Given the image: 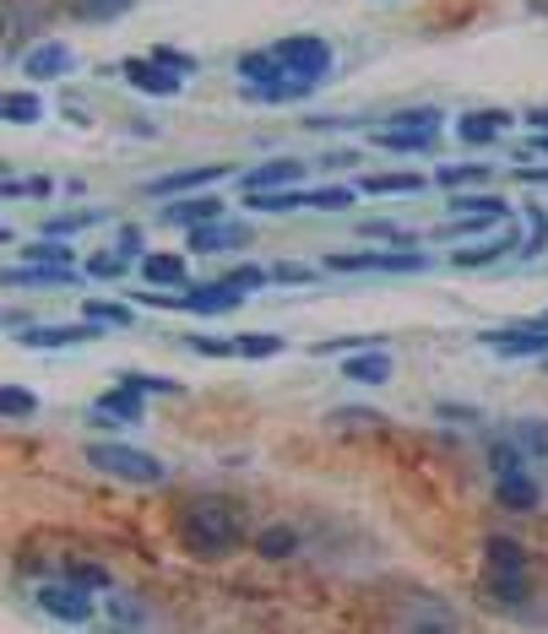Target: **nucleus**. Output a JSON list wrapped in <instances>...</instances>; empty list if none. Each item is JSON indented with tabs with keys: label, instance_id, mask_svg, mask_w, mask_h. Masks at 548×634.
<instances>
[{
	"label": "nucleus",
	"instance_id": "f257e3e1",
	"mask_svg": "<svg viewBox=\"0 0 548 634\" xmlns=\"http://www.w3.org/2000/svg\"><path fill=\"white\" fill-rule=\"evenodd\" d=\"M185 542L202 559H223L239 542V509L223 505V499H196L185 509Z\"/></svg>",
	"mask_w": 548,
	"mask_h": 634
},
{
	"label": "nucleus",
	"instance_id": "f03ea898",
	"mask_svg": "<svg viewBox=\"0 0 548 634\" xmlns=\"http://www.w3.org/2000/svg\"><path fill=\"white\" fill-rule=\"evenodd\" d=\"M87 466L120 477V483H137V488H158L169 477V466L147 450H131V444H87Z\"/></svg>",
	"mask_w": 548,
	"mask_h": 634
},
{
	"label": "nucleus",
	"instance_id": "7ed1b4c3",
	"mask_svg": "<svg viewBox=\"0 0 548 634\" xmlns=\"http://www.w3.org/2000/svg\"><path fill=\"white\" fill-rule=\"evenodd\" d=\"M141 304H158V310H196V315H223V310H239L245 304V288L239 282H202V288H185V293H137Z\"/></svg>",
	"mask_w": 548,
	"mask_h": 634
},
{
	"label": "nucleus",
	"instance_id": "20e7f679",
	"mask_svg": "<svg viewBox=\"0 0 548 634\" xmlns=\"http://www.w3.org/2000/svg\"><path fill=\"white\" fill-rule=\"evenodd\" d=\"M272 55L282 61L288 76H304V82H326V71H332V44H326V39H315V33L277 39Z\"/></svg>",
	"mask_w": 548,
	"mask_h": 634
},
{
	"label": "nucleus",
	"instance_id": "39448f33",
	"mask_svg": "<svg viewBox=\"0 0 548 634\" xmlns=\"http://www.w3.org/2000/svg\"><path fill=\"white\" fill-rule=\"evenodd\" d=\"M39 608L50 619H61V624H87L93 619V597H87L82 580H50V585H39Z\"/></svg>",
	"mask_w": 548,
	"mask_h": 634
},
{
	"label": "nucleus",
	"instance_id": "423d86ee",
	"mask_svg": "<svg viewBox=\"0 0 548 634\" xmlns=\"http://www.w3.org/2000/svg\"><path fill=\"white\" fill-rule=\"evenodd\" d=\"M326 266L332 271H423L429 266V255H412V250H347V255H326Z\"/></svg>",
	"mask_w": 548,
	"mask_h": 634
},
{
	"label": "nucleus",
	"instance_id": "0eeeda50",
	"mask_svg": "<svg viewBox=\"0 0 548 634\" xmlns=\"http://www.w3.org/2000/svg\"><path fill=\"white\" fill-rule=\"evenodd\" d=\"M494 353H505V358H538V353H548V320H538V325H511V331H488L483 336Z\"/></svg>",
	"mask_w": 548,
	"mask_h": 634
},
{
	"label": "nucleus",
	"instance_id": "6e6552de",
	"mask_svg": "<svg viewBox=\"0 0 548 634\" xmlns=\"http://www.w3.org/2000/svg\"><path fill=\"white\" fill-rule=\"evenodd\" d=\"M494 499H499V509H511V515H533L538 509V483L516 466V472L494 477Z\"/></svg>",
	"mask_w": 548,
	"mask_h": 634
},
{
	"label": "nucleus",
	"instance_id": "1a4fd4ad",
	"mask_svg": "<svg viewBox=\"0 0 548 634\" xmlns=\"http://www.w3.org/2000/svg\"><path fill=\"white\" fill-rule=\"evenodd\" d=\"M126 82L137 93H158V98H174L180 93V71H169L163 61H126Z\"/></svg>",
	"mask_w": 548,
	"mask_h": 634
},
{
	"label": "nucleus",
	"instance_id": "9d476101",
	"mask_svg": "<svg viewBox=\"0 0 548 634\" xmlns=\"http://www.w3.org/2000/svg\"><path fill=\"white\" fill-rule=\"evenodd\" d=\"M163 217H169V223H174V228H202V223H217V217H223V201H217V195H185V201H169V206H163Z\"/></svg>",
	"mask_w": 548,
	"mask_h": 634
},
{
	"label": "nucleus",
	"instance_id": "9b49d317",
	"mask_svg": "<svg viewBox=\"0 0 548 634\" xmlns=\"http://www.w3.org/2000/svg\"><path fill=\"white\" fill-rule=\"evenodd\" d=\"M93 336H104V320H82V325H39V331H28L22 342H28V347H76V342H93Z\"/></svg>",
	"mask_w": 548,
	"mask_h": 634
},
{
	"label": "nucleus",
	"instance_id": "f8f14e48",
	"mask_svg": "<svg viewBox=\"0 0 548 634\" xmlns=\"http://www.w3.org/2000/svg\"><path fill=\"white\" fill-rule=\"evenodd\" d=\"M250 234H245V223H202V228H191V250L196 255H217V250H234V245H245Z\"/></svg>",
	"mask_w": 548,
	"mask_h": 634
},
{
	"label": "nucleus",
	"instance_id": "ddd939ff",
	"mask_svg": "<svg viewBox=\"0 0 548 634\" xmlns=\"http://www.w3.org/2000/svg\"><path fill=\"white\" fill-rule=\"evenodd\" d=\"M228 174V163H202V169H180V174H163V180H152L147 191L152 195H185V191H202L212 180H223Z\"/></svg>",
	"mask_w": 548,
	"mask_h": 634
},
{
	"label": "nucleus",
	"instance_id": "4468645a",
	"mask_svg": "<svg viewBox=\"0 0 548 634\" xmlns=\"http://www.w3.org/2000/svg\"><path fill=\"white\" fill-rule=\"evenodd\" d=\"M343 380L386 385V380H391V358H386V347H364V353H353V358L343 364Z\"/></svg>",
	"mask_w": 548,
	"mask_h": 634
},
{
	"label": "nucleus",
	"instance_id": "2eb2a0df",
	"mask_svg": "<svg viewBox=\"0 0 548 634\" xmlns=\"http://www.w3.org/2000/svg\"><path fill=\"white\" fill-rule=\"evenodd\" d=\"M185 255H141V282H158V288H185Z\"/></svg>",
	"mask_w": 548,
	"mask_h": 634
},
{
	"label": "nucleus",
	"instance_id": "dca6fc26",
	"mask_svg": "<svg viewBox=\"0 0 548 634\" xmlns=\"http://www.w3.org/2000/svg\"><path fill=\"white\" fill-rule=\"evenodd\" d=\"M299 174H304V163H293V158H277V163H261L256 174H245V191H288Z\"/></svg>",
	"mask_w": 548,
	"mask_h": 634
},
{
	"label": "nucleus",
	"instance_id": "f3484780",
	"mask_svg": "<svg viewBox=\"0 0 548 634\" xmlns=\"http://www.w3.org/2000/svg\"><path fill=\"white\" fill-rule=\"evenodd\" d=\"M505 126H511V115H505V109H473V115H462L456 136H462V141H473V147H483V141H494Z\"/></svg>",
	"mask_w": 548,
	"mask_h": 634
},
{
	"label": "nucleus",
	"instance_id": "a211bd4d",
	"mask_svg": "<svg viewBox=\"0 0 548 634\" xmlns=\"http://www.w3.org/2000/svg\"><path fill=\"white\" fill-rule=\"evenodd\" d=\"M93 418H120V423H141V390H131V385H120V390L98 396Z\"/></svg>",
	"mask_w": 548,
	"mask_h": 634
},
{
	"label": "nucleus",
	"instance_id": "6ab92c4d",
	"mask_svg": "<svg viewBox=\"0 0 548 634\" xmlns=\"http://www.w3.org/2000/svg\"><path fill=\"white\" fill-rule=\"evenodd\" d=\"M483 554H488V574H527V554L511 537H488Z\"/></svg>",
	"mask_w": 548,
	"mask_h": 634
},
{
	"label": "nucleus",
	"instance_id": "aec40b11",
	"mask_svg": "<svg viewBox=\"0 0 548 634\" xmlns=\"http://www.w3.org/2000/svg\"><path fill=\"white\" fill-rule=\"evenodd\" d=\"M386 152H429L434 147V130H418V126H391V130H380L375 136Z\"/></svg>",
	"mask_w": 548,
	"mask_h": 634
},
{
	"label": "nucleus",
	"instance_id": "412c9836",
	"mask_svg": "<svg viewBox=\"0 0 548 634\" xmlns=\"http://www.w3.org/2000/svg\"><path fill=\"white\" fill-rule=\"evenodd\" d=\"M22 71H28V76H39V82H44V76H61V71H71V50H66V44H39V50L28 55Z\"/></svg>",
	"mask_w": 548,
	"mask_h": 634
},
{
	"label": "nucleus",
	"instance_id": "4be33fe9",
	"mask_svg": "<svg viewBox=\"0 0 548 634\" xmlns=\"http://www.w3.org/2000/svg\"><path fill=\"white\" fill-rule=\"evenodd\" d=\"M451 212H456V217H505L511 206H505L494 191H479V195H456V191H451Z\"/></svg>",
	"mask_w": 548,
	"mask_h": 634
},
{
	"label": "nucleus",
	"instance_id": "5701e85b",
	"mask_svg": "<svg viewBox=\"0 0 548 634\" xmlns=\"http://www.w3.org/2000/svg\"><path fill=\"white\" fill-rule=\"evenodd\" d=\"M239 76H245L250 87H272L277 76H288V71H282V61H277L272 50H261V55H245V61H239Z\"/></svg>",
	"mask_w": 548,
	"mask_h": 634
},
{
	"label": "nucleus",
	"instance_id": "b1692460",
	"mask_svg": "<svg viewBox=\"0 0 548 634\" xmlns=\"http://www.w3.org/2000/svg\"><path fill=\"white\" fill-rule=\"evenodd\" d=\"M245 206L250 212H299L304 191H245Z\"/></svg>",
	"mask_w": 548,
	"mask_h": 634
},
{
	"label": "nucleus",
	"instance_id": "393cba45",
	"mask_svg": "<svg viewBox=\"0 0 548 634\" xmlns=\"http://www.w3.org/2000/svg\"><path fill=\"white\" fill-rule=\"evenodd\" d=\"M104 602H109V619H115V624H126V630H141V624H147V608H141L131 591H115V585H109Z\"/></svg>",
	"mask_w": 548,
	"mask_h": 634
},
{
	"label": "nucleus",
	"instance_id": "a878e982",
	"mask_svg": "<svg viewBox=\"0 0 548 634\" xmlns=\"http://www.w3.org/2000/svg\"><path fill=\"white\" fill-rule=\"evenodd\" d=\"M293 548H299V531H293V526H267V531L256 537V554H261V559H288Z\"/></svg>",
	"mask_w": 548,
	"mask_h": 634
},
{
	"label": "nucleus",
	"instance_id": "bb28decb",
	"mask_svg": "<svg viewBox=\"0 0 548 634\" xmlns=\"http://www.w3.org/2000/svg\"><path fill=\"white\" fill-rule=\"evenodd\" d=\"M44 288V282H76L71 266H39V271H6V288Z\"/></svg>",
	"mask_w": 548,
	"mask_h": 634
},
{
	"label": "nucleus",
	"instance_id": "cd10ccee",
	"mask_svg": "<svg viewBox=\"0 0 548 634\" xmlns=\"http://www.w3.org/2000/svg\"><path fill=\"white\" fill-rule=\"evenodd\" d=\"M516 444H522L527 455L548 461V418H522V423H516Z\"/></svg>",
	"mask_w": 548,
	"mask_h": 634
},
{
	"label": "nucleus",
	"instance_id": "c85d7f7f",
	"mask_svg": "<svg viewBox=\"0 0 548 634\" xmlns=\"http://www.w3.org/2000/svg\"><path fill=\"white\" fill-rule=\"evenodd\" d=\"M0 115H6V120H11V126H33V120H39V115H44V104H39V98H33V93H11V98H6V104H0Z\"/></svg>",
	"mask_w": 548,
	"mask_h": 634
},
{
	"label": "nucleus",
	"instance_id": "c756f323",
	"mask_svg": "<svg viewBox=\"0 0 548 634\" xmlns=\"http://www.w3.org/2000/svg\"><path fill=\"white\" fill-rule=\"evenodd\" d=\"M364 191L369 195H412V191H423V180H418V174H375V180H364Z\"/></svg>",
	"mask_w": 548,
	"mask_h": 634
},
{
	"label": "nucleus",
	"instance_id": "7c9ffc66",
	"mask_svg": "<svg viewBox=\"0 0 548 634\" xmlns=\"http://www.w3.org/2000/svg\"><path fill=\"white\" fill-rule=\"evenodd\" d=\"M505 250H516L511 234H499V239H488V245H473V250H456L451 260H456V266H488L494 255H505Z\"/></svg>",
	"mask_w": 548,
	"mask_h": 634
},
{
	"label": "nucleus",
	"instance_id": "2f4dec72",
	"mask_svg": "<svg viewBox=\"0 0 548 634\" xmlns=\"http://www.w3.org/2000/svg\"><path fill=\"white\" fill-rule=\"evenodd\" d=\"M488 585H494V597H499L505 608H522V602H527V574H488Z\"/></svg>",
	"mask_w": 548,
	"mask_h": 634
},
{
	"label": "nucleus",
	"instance_id": "473e14b6",
	"mask_svg": "<svg viewBox=\"0 0 548 634\" xmlns=\"http://www.w3.org/2000/svg\"><path fill=\"white\" fill-rule=\"evenodd\" d=\"M304 206H315V212H343V206H353V191H347V185H326V191H304Z\"/></svg>",
	"mask_w": 548,
	"mask_h": 634
},
{
	"label": "nucleus",
	"instance_id": "72a5a7b5",
	"mask_svg": "<svg viewBox=\"0 0 548 634\" xmlns=\"http://www.w3.org/2000/svg\"><path fill=\"white\" fill-rule=\"evenodd\" d=\"M239 353H245V358H272V353H282V336H272V331H245V336H239Z\"/></svg>",
	"mask_w": 548,
	"mask_h": 634
},
{
	"label": "nucleus",
	"instance_id": "f704fd0d",
	"mask_svg": "<svg viewBox=\"0 0 548 634\" xmlns=\"http://www.w3.org/2000/svg\"><path fill=\"white\" fill-rule=\"evenodd\" d=\"M479 180H483L479 163H456V169L445 163V169L434 174V185H445V191H462V185H479Z\"/></svg>",
	"mask_w": 548,
	"mask_h": 634
},
{
	"label": "nucleus",
	"instance_id": "c9c22d12",
	"mask_svg": "<svg viewBox=\"0 0 548 634\" xmlns=\"http://www.w3.org/2000/svg\"><path fill=\"white\" fill-rule=\"evenodd\" d=\"M33 407H39L33 390H22V385H6V390H0V412H6V418H28Z\"/></svg>",
	"mask_w": 548,
	"mask_h": 634
},
{
	"label": "nucleus",
	"instance_id": "e433bc0d",
	"mask_svg": "<svg viewBox=\"0 0 548 634\" xmlns=\"http://www.w3.org/2000/svg\"><path fill=\"white\" fill-rule=\"evenodd\" d=\"M137 0H76V11L87 17V22H109V17H120V11H131Z\"/></svg>",
	"mask_w": 548,
	"mask_h": 634
},
{
	"label": "nucleus",
	"instance_id": "4c0bfd02",
	"mask_svg": "<svg viewBox=\"0 0 548 634\" xmlns=\"http://www.w3.org/2000/svg\"><path fill=\"white\" fill-rule=\"evenodd\" d=\"M28 260H44V266H71V250L66 245H55V234H44V239H39V245H28Z\"/></svg>",
	"mask_w": 548,
	"mask_h": 634
},
{
	"label": "nucleus",
	"instance_id": "58836bf2",
	"mask_svg": "<svg viewBox=\"0 0 548 634\" xmlns=\"http://www.w3.org/2000/svg\"><path fill=\"white\" fill-rule=\"evenodd\" d=\"M488 466H494V477L516 472V466H522V444H516V440H499L494 450H488Z\"/></svg>",
	"mask_w": 548,
	"mask_h": 634
},
{
	"label": "nucleus",
	"instance_id": "ea45409f",
	"mask_svg": "<svg viewBox=\"0 0 548 634\" xmlns=\"http://www.w3.org/2000/svg\"><path fill=\"white\" fill-rule=\"evenodd\" d=\"M120 385H131V390H141V396H147V390H158V396H174V390H180V385L163 380V375H137V369L120 375Z\"/></svg>",
	"mask_w": 548,
	"mask_h": 634
},
{
	"label": "nucleus",
	"instance_id": "a19ab883",
	"mask_svg": "<svg viewBox=\"0 0 548 634\" xmlns=\"http://www.w3.org/2000/svg\"><path fill=\"white\" fill-rule=\"evenodd\" d=\"M87 271H93L98 282H115V277L126 271V255H120V250H115V255H93V260H87Z\"/></svg>",
	"mask_w": 548,
	"mask_h": 634
},
{
	"label": "nucleus",
	"instance_id": "79ce46f5",
	"mask_svg": "<svg viewBox=\"0 0 548 634\" xmlns=\"http://www.w3.org/2000/svg\"><path fill=\"white\" fill-rule=\"evenodd\" d=\"M71 580H82L87 591H109V570H104V565H82V559H76V565H71Z\"/></svg>",
	"mask_w": 548,
	"mask_h": 634
},
{
	"label": "nucleus",
	"instance_id": "37998d69",
	"mask_svg": "<svg viewBox=\"0 0 548 634\" xmlns=\"http://www.w3.org/2000/svg\"><path fill=\"white\" fill-rule=\"evenodd\" d=\"M87 320H104V325H131V310L104 304V299H87Z\"/></svg>",
	"mask_w": 548,
	"mask_h": 634
},
{
	"label": "nucleus",
	"instance_id": "c03bdc74",
	"mask_svg": "<svg viewBox=\"0 0 548 634\" xmlns=\"http://www.w3.org/2000/svg\"><path fill=\"white\" fill-rule=\"evenodd\" d=\"M191 347H196V353H206V358H234V353H239V336H234V342H212V336H191Z\"/></svg>",
	"mask_w": 548,
	"mask_h": 634
},
{
	"label": "nucleus",
	"instance_id": "a18cd8bd",
	"mask_svg": "<svg viewBox=\"0 0 548 634\" xmlns=\"http://www.w3.org/2000/svg\"><path fill=\"white\" fill-rule=\"evenodd\" d=\"M548 250V212L533 206V234H527V255H544Z\"/></svg>",
	"mask_w": 548,
	"mask_h": 634
},
{
	"label": "nucleus",
	"instance_id": "49530a36",
	"mask_svg": "<svg viewBox=\"0 0 548 634\" xmlns=\"http://www.w3.org/2000/svg\"><path fill=\"white\" fill-rule=\"evenodd\" d=\"M152 61H163L169 71H180V76H196V61H191V55H180V50H158Z\"/></svg>",
	"mask_w": 548,
	"mask_h": 634
},
{
	"label": "nucleus",
	"instance_id": "de8ad7c7",
	"mask_svg": "<svg viewBox=\"0 0 548 634\" xmlns=\"http://www.w3.org/2000/svg\"><path fill=\"white\" fill-rule=\"evenodd\" d=\"M272 271H261V266H239V271H228V282H239V288H261Z\"/></svg>",
	"mask_w": 548,
	"mask_h": 634
},
{
	"label": "nucleus",
	"instance_id": "09e8293b",
	"mask_svg": "<svg viewBox=\"0 0 548 634\" xmlns=\"http://www.w3.org/2000/svg\"><path fill=\"white\" fill-rule=\"evenodd\" d=\"M272 277H277V282H315V271H310V266H277Z\"/></svg>",
	"mask_w": 548,
	"mask_h": 634
},
{
	"label": "nucleus",
	"instance_id": "8fccbe9b",
	"mask_svg": "<svg viewBox=\"0 0 548 634\" xmlns=\"http://www.w3.org/2000/svg\"><path fill=\"white\" fill-rule=\"evenodd\" d=\"M115 250L126 255V260H131V255H141V228H120V245H115Z\"/></svg>",
	"mask_w": 548,
	"mask_h": 634
},
{
	"label": "nucleus",
	"instance_id": "3c124183",
	"mask_svg": "<svg viewBox=\"0 0 548 634\" xmlns=\"http://www.w3.org/2000/svg\"><path fill=\"white\" fill-rule=\"evenodd\" d=\"M527 126H533V130H548V104H544V109H538V104L527 109Z\"/></svg>",
	"mask_w": 548,
	"mask_h": 634
},
{
	"label": "nucleus",
	"instance_id": "603ef678",
	"mask_svg": "<svg viewBox=\"0 0 548 634\" xmlns=\"http://www.w3.org/2000/svg\"><path fill=\"white\" fill-rule=\"evenodd\" d=\"M522 180L527 185H548V169H522Z\"/></svg>",
	"mask_w": 548,
	"mask_h": 634
}]
</instances>
